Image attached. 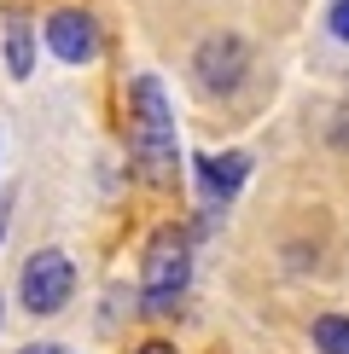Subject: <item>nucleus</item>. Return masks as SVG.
<instances>
[{"label": "nucleus", "mask_w": 349, "mask_h": 354, "mask_svg": "<svg viewBox=\"0 0 349 354\" xmlns=\"http://www.w3.org/2000/svg\"><path fill=\"white\" fill-rule=\"evenodd\" d=\"M134 157H140L145 180H169L174 174V116L152 76L134 82Z\"/></svg>", "instance_id": "1"}, {"label": "nucleus", "mask_w": 349, "mask_h": 354, "mask_svg": "<svg viewBox=\"0 0 349 354\" xmlns=\"http://www.w3.org/2000/svg\"><path fill=\"white\" fill-rule=\"evenodd\" d=\"M186 273H193V250H186L181 232H157L152 250H145V273H140V290H145V308H174V297L186 290Z\"/></svg>", "instance_id": "2"}, {"label": "nucleus", "mask_w": 349, "mask_h": 354, "mask_svg": "<svg viewBox=\"0 0 349 354\" xmlns=\"http://www.w3.org/2000/svg\"><path fill=\"white\" fill-rule=\"evenodd\" d=\"M76 290V268H70L64 250H41V256L24 261V279H18V297L29 314H58Z\"/></svg>", "instance_id": "3"}, {"label": "nucleus", "mask_w": 349, "mask_h": 354, "mask_svg": "<svg viewBox=\"0 0 349 354\" xmlns=\"http://www.w3.org/2000/svg\"><path fill=\"white\" fill-rule=\"evenodd\" d=\"M193 70H198V87H204V93H233V87L244 82V70H251V47L222 29V35H210V41L198 47Z\"/></svg>", "instance_id": "4"}, {"label": "nucleus", "mask_w": 349, "mask_h": 354, "mask_svg": "<svg viewBox=\"0 0 349 354\" xmlns=\"http://www.w3.org/2000/svg\"><path fill=\"white\" fill-rule=\"evenodd\" d=\"M47 47L64 58V64H87V58L99 53V29H93L87 12L64 6V12H53V18H47Z\"/></svg>", "instance_id": "5"}, {"label": "nucleus", "mask_w": 349, "mask_h": 354, "mask_svg": "<svg viewBox=\"0 0 349 354\" xmlns=\"http://www.w3.org/2000/svg\"><path fill=\"white\" fill-rule=\"evenodd\" d=\"M244 151H227V157H198V186H204V198L210 203H227L233 192L244 186Z\"/></svg>", "instance_id": "6"}, {"label": "nucleus", "mask_w": 349, "mask_h": 354, "mask_svg": "<svg viewBox=\"0 0 349 354\" xmlns=\"http://www.w3.org/2000/svg\"><path fill=\"white\" fill-rule=\"evenodd\" d=\"M314 348L320 354H349V319L343 314H320L314 319Z\"/></svg>", "instance_id": "7"}, {"label": "nucleus", "mask_w": 349, "mask_h": 354, "mask_svg": "<svg viewBox=\"0 0 349 354\" xmlns=\"http://www.w3.org/2000/svg\"><path fill=\"white\" fill-rule=\"evenodd\" d=\"M6 64H12V76H29V70H35V41H29L24 24L6 29Z\"/></svg>", "instance_id": "8"}, {"label": "nucleus", "mask_w": 349, "mask_h": 354, "mask_svg": "<svg viewBox=\"0 0 349 354\" xmlns=\"http://www.w3.org/2000/svg\"><path fill=\"white\" fill-rule=\"evenodd\" d=\"M326 24H332V35H338V41H349V0H332Z\"/></svg>", "instance_id": "9"}, {"label": "nucleus", "mask_w": 349, "mask_h": 354, "mask_svg": "<svg viewBox=\"0 0 349 354\" xmlns=\"http://www.w3.org/2000/svg\"><path fill=\"white\" fill-rule=\"evenodd\" d=\"M24 354H64V348H58V343H29Z\"/></svg>", "instance_id": "10"}, {"label": "nucleus", "mask_w": 349, "mask_h": 354, "mask_svg": "<svg viewBox=\"0 0 349 354\" xmlns=\"http://www.w3.org/2000/svg\"><path fill=\"white\" fill-rule=\"evenodd\" d=\"M134 354H174L169 343H145V348H134Z\"/></svg>", "instance_id": "11"}]
</instances>
